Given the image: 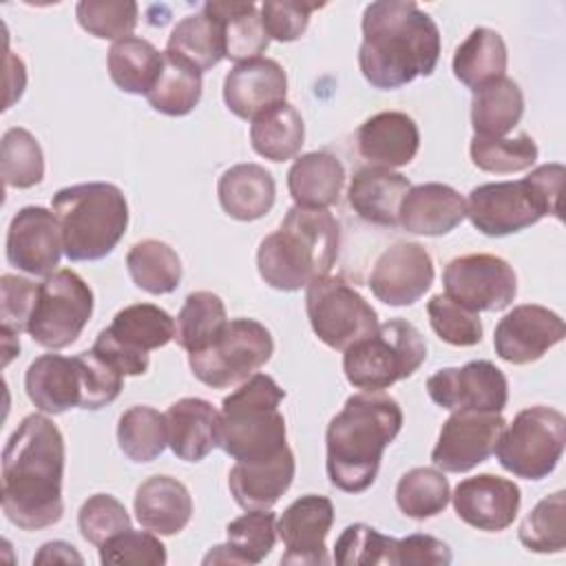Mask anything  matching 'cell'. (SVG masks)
<instances>
[{
    "label": "cell",
    "mask_w": 566,
    "mask_h": 566,
    "mask_svg": "<svg viewBox=\"0 0 566 566\" xmlns=\"http://www.w3.org/2000/svg\"><path fill=\"white\" fill-rule=\"evenodd\" d=\"M64 438L42 413L27 416L2 451V513L22 531L53 526L64 515Z\"/></svg>",
    "instance_id": "6da1fadb"
},
{
    "label": "cell",
    "mask_w": 566,
    "mask_h": 566,
    "mask_svg": "<svg viewBox=\"0 0 566 566\" xmlns=\"http://www.w3.org/2000/svg\"><path fill=\"white\" fill-rule=\"evenodd\" d=\"M358 66L380 91H394L431 75L440 57V31L416 2L378 0L365 7Z\"/></svg>",
    "instance_id": "7a4b0ae2"
},
{
    "label": "cell",
    "mask_w": 566,
    "mask_h": 566,
    "mask_svg": "<svg viewBox=\"0 0 566 566\" xmlns=\"http://www.w3.org/2000/svg\"><path fill=\"white\" fill-rule=\"evenodd\" d=\"M402 429L400 405L380 391H360L329 420L325 433L327 478L345 493L367 491L380 469L382 451Z\"/></svg>",
    "instance_id": "3957f363"
},
{
    "label": "cell",
    "mask_w": 566,
    "mask_h": 566,
    "mask_svg": "<svg viewBox=\"0 0 566 566\" xmlns=\"http://www.w3.org/2000/svg\"><path fill=\"white\" fill-rule=\"evenodd\" d=\"M340 226L327 210L292 206L279 230L256 252L261 279L281 292H296L329 274L338 259Z\"/></svg>",
    "instance_id": "277c9868"
},
{
    "label": "cell",
    "mask_w": 566,
    "mask_h": 566,
    "mask_svg": "<svg viewBox=\"0 0 566 566\" xmlns=\"http://www.w3.org/2000/svg\"><path fill=\"white\" fill-rule=\"evenodd\" d=\"M564 177L562 164H542L524 179L475 186L467 199V217L486 237L515 234L548 214L562 219Z\"/></svg>",
    "instance_id": "5b68a950"
},
{
    "label": "cell",
    "mask_w": 566,
    "mask_h": 566,
    "mask_svg": "<svg viewBox=\"0 0 566 566\" xmlns=\"http://www.w3.org/2000/svg\"><path fill=\"white\" fill-rule=\"evenodd\" d=\"M69 261L108 256L128 228V203L115 184L88 181L57 190L51 201Z\"/></svg>",
    "instance_id": "8992f818"
},
{
    "label": "cell",
    "mask_w": 566,
    "mask_h": 566,
    "mask_svg": "<svg viewBox=\"0 0 566 566\" xmlns=\"http://www.w3.org/2000/svg\"><path fill=\"white\" fill-rule=\"evenodd\" d=\"M285 391L268 374H252L221 402L219 447L237 462L268 460L287 442L285 418L279 411Z\"/></svg>",
    "instance_id": "52a82bcc"
},
{
    "label": "cell",
    "mask_w": 566,
    "mask_h": 566,
    "mask_svg": "<svg viewBox=\"0 0 566 566\" xmlns=\"http://www.w3.org/2000/svg\"><path fill=\"white\" fill-rule=\"evenodd\" d=\"M424 360L427 343L418 327L394 318L345 349L343 371L352 387L382 391L416 374Z\"/></svg>",
    "instance_id": "ba28073f"
},
{
    "label": "cell",
    "mask_w": 566,
    "mask_h": 566,
    "mask_svg": "<svg viewBox=\"0 0 566 566\" xmlns=\"http://www.w3.org/2000/svg\"><path fill=\"white\" fill-rule=\"evenodd\" d=\"M566 444V418L544 405L522 409L504 424L495 444L502 469L524 480H542L555 471Z\"/></svg>",
    "instance_id": "9c48e42d"
},
{
    "label": "cell",
    "mask_w": 566,
    "mask_h": 566,
    "mask_svg": "<svg viewBox=\"0 0 566 566\" xmlns=\"http://www.w3.org/2000/svg\"><path fill=\"white\" fill-rule=\"evenodd\" d=\"M272 354L274 340L265 325L254 318H234L206 349L188 354V365L203 385L228 389L256 374Z\"/></svg>",
    "instance_id": "30bf717a"
},
{
    "label": "cell",
    "mask_w": 566,
    "mask_h": 566,
    "mask_svg": "<svg viewBox=\"0 0 566 566\" xmlns=\"http://www.w3.org/2000/svg\"><path fill=\"white\" fill-rule=\"evenodd\" d=\"M93 314V290L73 270L44 276L29 318L27 334L46 349L73 345Z\"/></svg>",
    "instance_id": "8fae6325"
},
{
    "label": "cell",
    "mask_w": 566,
    "mask_h": 566,
    "mask_svg": "<svg viewBox=\"0 0 566 566\" xmlns=\"http://www.w3.org/2000/svg\"><path fill=\"white\" fill-rule=\"evenodd\" d=\"M175 321L166 310L153 303L126 305L97 334L93 352L124 376H142L150 365L148 352L168 345L175 338Z\"/></svg>",
    "instance_id": "7c38bea8"
},
{
    "label": "cell",
    "mask_w": 566,
    "mask_h": 566,
    "mask_svg": "<svg viewBox=\"0 0 566 566\" xmlns=\"http://www.w3.org/2000/svg\"><path fill=\"white\" fill-rule=\"evenodd\" d=\"M305 312L321 343L345 352L378 327L376 310L340 276H323L307 285Z\"/></svg>",
    "instance_id": "4fadbf2b"
},
{
    "label": "cell",
    "mask_w": 566,
    "mask_h": 566,
    "mask_svg": "<svg viewBox=\"0 0 566 566\" xmlns=\"http://www.w3.org/2000/svg\"><path fill=\"white\" fill-rule=\"evenodd\" d=\"M444 294L471 312H500L517 294L513 268L495 254L455 256L442 272Z\"/></svg>",
    "instance_id": "5bb4252c"
},
{
    "label": "cell",
    "mask_w": 566,
    "mask_h": 566,
    "mask_svg": "<svg viewBox=\"0 0 566 566\" xmlns=\"http://www.w3.org/2000/svg\"><path fill=\"white\" fill-rule=\"evenodd\" d=\"M506 420L495 411H453L440 429L431 462L447 473H467L491 458Z\"/></svg>",
    "instance_id": "9a60e30c"
},
{
    "label": "cell",
    "mask_w": 566,
    "mask_h": 566,
    "mask_svg": "<svg viewBox=\"0 0 566 566\" xmlns=\"http://www.w3.org/2000/svg\"><path fill=\"white\" fill-rule=\"evenodd\" d=\"M429 398L449 411L473 409V411H495L509 402V382L500 367L491 360H471L462 367L438 369L427 380Z\"/></svg>",
    "instance_id": "2e32d148"
},
{
    "label": "cell",
    "mask_w": 566,
    "mask_h": 566,
    "mask_svg": "<svg viewBox=\"0 0 566 566\" xmlns=\"http://www.w3.org/2000/svg\"><path fill=\"white\" fill-rule=\"evenodd\" d=\"M9 265L31 276H49L60 265L64 245L57 217L42 206L20 208L7 230Z\"/></svg>",
    "instance_id": "e0dca14e"
},
{
    "label": "cell",
    "mask_w": 566,
    "mask_h": 566,
    "mask_svg": "<svg viewBox=\"0 0 566 566\" xmlns=\"http://www.w3.org/2000/svg\"><path fill=\"white\" fill-rule=\"evenodd\" d=\"M433 259L413 241H398L387 248L369 274L371 294L391 307L413 305L433 285Z\"/></svg>",
    "instance_id": "ac0fdd59"
},
{
    "label": "cell",
    "mask_w": 566,
    "mask_h": 566,
    "mask_svg": "<svg viewBox=\"0 0 566 566\" xmlns=\"http://www.w3.org/2000/svg\"><path fill=\"white\" fill-rule=\"evenodd\" d=\"M564 336L566 325L557 312L544 305L524 303L500 318L493 334V347L502 360L511 365H528L562 343Z\"/></svg>",
    "instance_id": "d6986e66"
},
{
    "label": "cell",
    "mask_w": 566,
    "mask_h": 566,
    "mask_svg": "<svg viewBox=\"0 0 566 566\" xmlns=\"http://www.w3.org/2000/svg\"><path fill=\"white\" fill-rule=\"evenodd\" d=\"M334 524V504L325 495H301L276 520V533L285 546L281 564H327V533Z\"/></svg>",
    "instance_id": "ffe728a7"
},
{
    "label": "cell",
    "mask_w": 566,
    "mask_h": 566,
    "mask_svg": "<svg viewBox=\"0 0 566 566\" xmlns=\"http://www.w3.org/2000/svg\"><path fill=\"white\" fill-rule=\"evenodd\" d=\"M451 500L458 517L464 524L478 531L497 533L509 528L517 517L522 493L513 480L480 473L462 480Z\"/></svg>",
    "instance_id": "44dd1931"
},
{
    "label": "cell",
    "mask_w": 566,
    "mask_h": 566,
    "mask_svg": "<svg viewBox=\"0 0 566 566\" xmlns=\"http://www.w3.org/2000/svg\"><path fill=\"white\" fill-rule=\"evenodd\" d=\"M287 75L276 60L254 57L234 64L223 80V102L232 115L254 119L263 111L285 102Z\"/></svg>",
    "instance_id": "7402d4cb"
},
{
    "label": "cell",
    "mask_w": 566,
    "mask_h": 566,
    "mask_svg": "<svg viewBox=\"0 0 566 566\" xmlns=\"http://www.w3.org/2000/svg\"><path fill=\"white\" fill-rule=\"evenodd\" d=\"M358 153L369 166L400 168L407 166L420 148L418 124L400 111H382L365 119L356 133Z\"/></svg>",
    "instance_id": "603a6c76"
},
{
    "label": "cell",
    "mask_w": 566,
    "mask_h": 566,
    "mask_svg": "<svg viewBox=\"0 0 566 566\" xmlns=\"http://www.w3.org/2000/svg\"><path fill=\"white\" fill-rule=\"evenodd\" d=\"M467 217L464 197L447 184L411 186L398 212V226L411 234L442 237L458 228Z\"/></svg>",
    "instance_id": "cb8c5ba5"
},
{
    "label": "cell",
    "mask_w": 566,
    "mask_h": 566,
    "mask_svg": "<svg viewBox=\"0 0 566 566\" xmlns=\"http://www.w3.org/2000/svg\"><path fill=\"white\" fill-rule=\"evenodd\" d=\"M168 447L184 462H201L221 436V411L203 398H181L166 411Z\"/></svg>",
    "instance_id": "d4e9b609"
},
{
    "label": "cell",
    "mask_w": 566,
    "mask_h": 566,
    "mask_svg": "<svg viewBox=\"0 0 566 566\" xmlns=\"http://www.w3.org/2000/svg\"><path fill=\"white\" fill-rule=\"evenodd\" d=\"M294 473V453L290 447H285L281 453L268 460L237 462L228 473V489L234 502L245 511L270 509L290 489Z\"/></svg>",
    "instance_id": "484cf974"
},
{
    "label": "cell",
    "mask_w": 566,
    "mask_h": 566,
    "mask_svg": "<svg viewBox=\"0 0 566 566\" xmlns=\"http://www.w3.org/2000/svg\"><path fill=\"white\" fill-rule=\"evenodd\" d=\"M409 188L411 184L405 175L380 166H365L352 177L347 201L363 221L396 228L400 203Z\"/></svg>",
    "instance_id": "4316f807"
},
{
    "label": "cell",
    "mask_w": 566,
    "mask_h": 566,
    "mask_svg": "<svg viewBox=\"0 0 566 566\" xmlns=\"http://www.w3.org/2000/svg\"><path fill=\"white\" fill-rule=\"evenodd\" d=\"M24 389L29 400L42 413L60 416L73 407L82 405V380L80 369L73 358L60 354L38 356L27 374Z\"/></svg>",
    "instance_id": "83f0119b"
},
{
    "label": "cell",
    "mask_w": 566,
    "mask_h": 566,
    "mask_svg": "<svg viewBox=\"0 0 566 566\" xmlns=\"http://www.w3.org/2000/svg\"><path fill=\"white\" fill-rule=\"evenodd\" d=\"M135 517L155 535H177L192 517V497L184 482L170 475H153L135 491Z\"/></svg>",
    "instance_id": "f1b7e54d"
},
{
    "label": "cell",
    "mask_w": 566,
    "mask_h": 566,
    "mask_svg": "<svg viewBox=\"0 0 566 566\" xmlns=\"http://www.w3.org/2000/svg\"><path fill=\"white\" fill-rule=\"evenodd\" d=\"M217 195L228 217L237 221H256L272 210L276 184L263 166L237 164L219 177Z\"/></svg>",
    "instance_id": "f546056e"
},
{
    "label": "cell",
    "mask_w": 566,
    "mask_h": 566,
    "mask_svg": "<svg viewBox=\"0 0 566 566\" xmlns=\"http://www.w3.org/2000/svg\"><path fill=\"white\" fill-rule=\"evenodd\" d=\"M345 168L332 153L314 150L301 155L287 172V190L298 208L327 210L340 197Z\"/></svg>",
    "instance_id": "4dcf8cb0"
},
{
    "label": "cell",
    "mask_w": 566,
    "mask_h": 566,
    "mask_svg": "<svg viewBox=\"0 0 566 566\" xmlns=\"http://www.w3.org/2000/svg\"><path fill=\"white\" fill-rule=\"evenodd\" d=\"M228 542L214 546L203 564H259L276 544V515L270 509H252L226 526Z\"/></svg>",
    "instance_id": "1f68e13d"
},
{
    "label": "cell",
    "mask_w": 566,
    "mask_h": 566,
    "mask_svg": "<svg viewBox=\"0 0 566 566\" xmlns=\"http://www.w3.org/2000/svg\"><path fill=\"white\" fill-rule=\"evenodd\" d=\"M203 13L214 18L223 31L226 57L232 62H248L261 57L268 49L270 38L261 22V11L254 2H206Z\"/></svg>",
    "instance_id": "d6a6232c"
},
{
    "label": "cell",
    "mask_w": 566,
    "mask_h": 566,
    "mask_svg": "<svg viewBox=\"0 0 566 566\" xmlns=\"http://www.w3.org/2000/svg\"><path fill=\"white\" fill-rule=\"evenodd\" d=\"M524 115V95L511 77H497L473 91L471 126L480 137L509 135Z\"/></svg>",
    "instance_id": "836d02e7"
},
{
    "label": "cell",
    "mask_w": 566,
    "mask_h": 566,
    "mask_svg": "<svg viewBox=\"0 0 566 566\" xmlns=\"http://www.w3.org/2000/svg\"><path fill=\"white\" fill-rule=\"evenodd\" d=\"M509 64V53L502 35L493 29L478 27L453 53V75L458 82L471 91L504 77Z\"/></svg>",
    "instance_id": "e575fe53"
},
{
    "label": "cell",
    "mask_w": 566,
    "mask_h": 566,
    "mask_svg": "<svg viewBox=\"0 0 566 566\" xmlns=\"http://www.w3.org/2000/svg\"><path fill=\"white\" fill-rule=\"evenodd\" d=\"M164 53L203 75L226 57L221 24L203 11L186 15L175 24Z\"/></svg>",
    "instance_id": "d590c367"
},
{
    "label": "cell",
    "mask_w": 566,
    "mask_h": 566,
    "mask_svg": "<svg viewBox=\"0 0 566 566\" xmlns=\"http://www.w3.org/2000/svg\"><path fill=\"white\" fill-rule=\"evenodd\" d=\"M164 66V53L144 38H122L108 49V75L113 84L130 95H146Z\"/></svg>",
    "instance_id": "8d00e7d4"
},
{
    "label": "cell",
    "mask_w": 566,
    "mask_h": 566,
    "mask_svg": "<svg viewBox=\"0 0 566 566\" xmlns=\"http://www.w3.org/2000/svg\"><path fill=\"white\" fill-rule=\"evenodd\" d=\"M303 117L287 102H281L263 111L250 124V144L254 153L270 161H287L296 157L303 146Z\"/></svg>",
    "instance_id": "74e56055"
},
{
    "label": "cell",
    "mask_w": 566,
    "mask_h": 566,
    "mask_svg": "<svg viewBox=\"0 0 566 566\" xmlns=\"http://www.w3.org/2000/svg\"><path fill=\"white\" fill-rule=\"evenodd\" d=\"M126 268L133 283L148 294H170L181 281V259L164 241L146 239L126 254Z\"/></svg>",
    "instance_id": "f35d334b"
},
{
    "label": "cell",
    "mask_w": 566,
    "mask_h": 566,
    "mask_svg": "<svg viewBox=\"0 0 566 566\" xmlns=\"http://www.w3.org/2000/svg\"><path fill=\"white\" fill-rule=\"evenodd\" d=\"M223 301L206 290L190 292L175 321V340L188 354L206 349L226 327Z\"/></svg>",
    "instance_id": "ab89813d"
},
{
    "label": "cell",
    "mask_w": 566,
    "mask_h": 566,
    "mask_svg": "<svg viewBox=\"0 0 566 566\" xmlns=\"http://www.w3.org/2000/svg\"><path fill=\"white\" fill-rule=\"evenodd\" d=\"M201 88L203 82L199 71L164 53V66L153 88L146 93V99L161 115L184 117L199 104Z\"/></svg>",
    "instance_id": "60d3db41"
},
{
    "label": "cell",
    "mask_w": 566,
    "mask_h": 566,
    "mask_svg": "<svg viewBox=\"0 0 566 566\" xmlns=\"http://www.w3.org/2000/svg\"><path fill=\"white\" fill-rule=\"evenodd\" d=\"M117 442L122 453L133 462L157 460L168 444L166 413L146 405L126 409L117 422Z\"/></svg>",
    "instance_id": "b9f144b4"
},
{
    "label": "cell",
    "mask_w": 566,
    "mask_h": 566,
    "mask_svg": "<svg viewBox=\"0 0 566 566\" xmlns=\"http://www.w3.org/2000/svg\"><path fill=\"white\" fill-rule=\"evenodd\" d=\"M449 500V480L442 471L431 467H416L396 484V504L411 520L436 517L444 511Z\"/></svg>",
    "instance_id": "7bdbcfd3"
},
{
    "label": "cell",
    "mask_w": 566,
    "mask_h": 566,
    "mask_svg": "<svg viewBox=\"0 0 566 566\" xmlns=\"http://www.w3.org/2000/svg\"><path fill=\"white\" fill-rule=\"evenodd\" d=\"M517 537L533 553H562L566 548V491L539 500L522 520Z\"/></svg>",
    "instance_id": "ee69618b"
},
{
    "label": "cell",
    "mask_w": 566,
    "mask_h": 566,
    "mask_svg": "<svg viewBox=\"0 0 566 566\" xmlns=\"http://www.w3.org/2000/svg\"><path fill=\"white\" fill-rule=\"evenodd\" d=\"M0 172L9 188H33L44 177V155L38 139L20 126L9 128L0 144Z\"/></svg>",
    "instance_id": "f6af8a7d"
},
{
    "label": "cell",
    "mask_w": 566,
    "mask_h": 566,
    "mask_svg": "<svg viewBox=\"0 0 566 566\" xmlns=\"http://www.w3.org/2000/svg\"><path fill=\"white\" fill-rule=\"evenodd\" d=\"M469 155L475 168L484 172H522L528 170L537 159V144L531 135L520 133L517 137H480L473 135Z\"/></svg>",
    "instance_id": "bcb514c9"
},
{
    "label": "cell",
    "mask_w": 566,
    "mask_h": 566,
    "mask_svg": "<svg viewBox=\"0 0 566 566\" xmlns=\"http://www.w3.org/2000/svg\"><path fill=\"white\" fill-rule=\"evenodd\" d=\"M75 15L86 33L117 42L135 31L139 7L133 0H82Z\"/></svg>",
    "instance_id": "7dc6e473"
},
{
    "label": "cell",
    "mask_w": 566,
    "mask_h": 566,
    "mask_svg": "<svg viewBox=\"0 0 566 566\" xmlns=\"http://www.w3.org/2000/svg\"><path fill=\"white\" fill-rule=\"evenodd\" d=\"M396 537L378 533L374 526L349 524L336 539L334 562L340 566H376L391 564Z\"/></svg>",
    "instance_id": "c3c4849f"
},
{
    "label": "cell",
    "mask_w": 566,
    "mask_h": 566,
    "mask_svg": "<svg viewBox=\"0 0 566 566\" xmlns=\"http://www.w3.org/2000/svg\"><path fill=\"white\" fill-rule=\"evenodd\" d=\"M427 314L440 340L455 347H471L482 340V323L478 312L462 307L447 294H436L427 303Z\"/></svg>",
    "instance_id": "681fc988"
},
{
    "label": "cell",
    "mask_w": 566,
    "mask_h": 566,
    "mask_svg": "<svg viewBox=\"0 0 566 566\" xmlns=\"http://www.w3.org/2000/svg\"><path fill=\"white\" fill-rule=\"evenodd\" d=\"M80 380H82V405L80 409H102L111 405L122 387H124V374L113 367L108 360H104L97 352L86 349L75 356Z\"/></svg>",
    "instance_id": "f907efd6"
},
{
    "label": "cell",
    "mask_w": 566,
    "mask_h": 566,
    "mask_svg": "<svg viewBox=\"0 0 566 566\" xmlns=\"http://www.w3.org/2000/svg\"><path fill=\"white\" fill-rule=\"evenodd\" d=\"M77 526L82 537L99 548L106 539L128 531L130 517L117 497L108 493H95L80 506Z\"/></svg>",
    "instance_id": "816d5d0a"
},
{
    "label": "cell",
    "mask_w": 566,
    "mask_h": 566,
    "mask_svg": "<svg viewBox=\"0 0 566 566\" xmlns=\"http://www.w3.org/2000/svg\"><path fill=\"white\" fill-rule=\"evenodd\" d=\"M40 283L18 274H2L0 279V334L2 338H18L27 332L29 318L38 298Z\"/></svg>",
    "instance_id": "f5cc1de1"
},
{
    "label": "cell",
    "mask_w": 566,
    "mask_h": 566,
    "mask_svg": "<svg viewBox=\"0 0 566 566\" xmlns=\"http://www.w3.org/2000/svg\"><path fill=\"white\" fill-rule=\"evenodd\" d=\"M102 564H135L161 566L166 564V546L153 531H124L99 546Z\"/></svg>",
    "instance_id": "db71d44e"
},
{
    "label": "cell",
    "mask_w": 566,
    "mask_h": 566,
    "mask_svg": "<svg viewBox=\"0 0 566 566\" xmlns=\"http://www.w3.org/2000/svg\"><path fill=\"white\" fill-rule=\"evenodd\" d=\"M321 7L323 4L318 2L301 0H265L261 4V22L268 38L276 42H294L305 33L312 11Z\"/></svg>",
    "instance_id": "11a10c76"
},
{
    "label": "cell",
    "mask_w": 566,
    "mask_h": 566,
    "mask_svg": "<svg viewBox=\"0 0 566 566\" xmlns=\"http://www.w3.org/2000/svg\"><path fill=\"white\" fill-rule=\"evenodd\" d=\"M451 559V548L442 539L424 533L396 539L391 553V566H447Z\"/></svg>",
    "instance_id": "9f6ffc18"
},
{
    "label": "cell",
    "mask_w": 566,
    "mask_h": 566,
    "mask_svg": "<svg viewBox=\"0 0 566 566\" xmlns=\"http://www.w3.org/2000/svg\"><path fill=\"white\" fill-rule=\"evenodd\" d=\"M33 564H84V557L75 551L73 544L55 539L40 546Z\"/></svg>",
    "instance_id": "6f0895ef"
}]
</instances>
